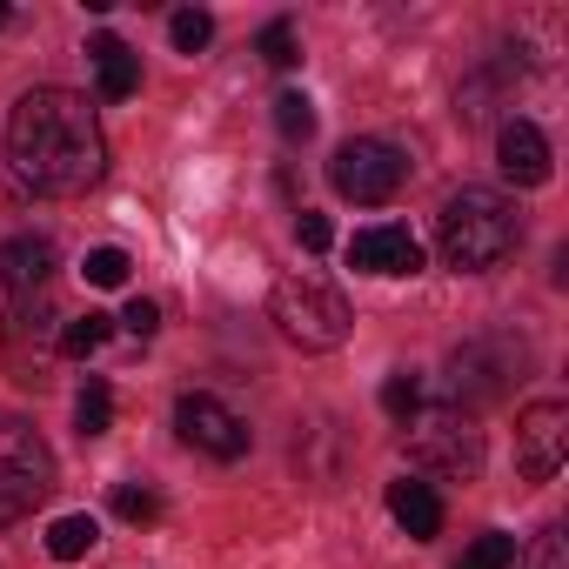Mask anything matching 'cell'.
Wrapping results in <instances>:
<instances>
[{
  "label": "cell",
  "instance_id": "1",
  "mask_svg": "<svg viewBox=\"0 0 569 569\" xmlns=\"http://www.w3.org/2000/svg\"><path fill=\"white\" fill-rule=\"evenodd\" d=\"M8 161L34 194H88L108 174V141L81 94L34 88L8 114Z\"/></svg>",
  "mask_w": 569,
  "mask_h": 569
},
{
  "label": "cell",
  "instance_id": "4",
  "mask_svg": "<svg viewBox=\"0 0 569 569\" xmlns=\"http://www.w3.org/2000/svg\"><path fill=\"white\" fill-rule=\"evenodd\" d=\"M54 496V449L41 442L34 422L0 416V529L34 516Z\"/></svg>",
  "mask_w": 569,
  "mask_h": 569
},
{
  "label": "cell",
  "instance_id": "18",
  "mask_svg": "<svg viewBox=\"0 0 569 569\" xmlns=\"http://www.w3.org/2000/svg\"><path fill=\"white\" fill-rule=\"evenodd\" d=\"M274 128H281V141H309L316 134V101L309 94H274Z\"/></svg>",
  "mask_w": 569,
  "mask_h": 569
},
{
  "label": "cell",
  "instance_id": "27",
  "mask_svg": "<svg viewBox=\"0 0 569 569\" xmlns=\"http://www.w3.org/2000/svg\"><path fill=\"white\" fill-rule=\"evenodd\" d=\"M121 329H128V336H134V342H148V336H154V329H161V309H154V302H148V296H134V302H128V309H121Z\"/></svg>",
  "mask_w": 569,
  "mask_h": 569
},
{
  "label": "cell",
  "instance_id": "6",
  "mask_svg": "<svg viewBox=\"0 0 569 569\" xmlns=\"http://www.w3.org/2000/svg\"><path fill=\"white\" fill-rule=\"evenodd\" d=\"M0 349H8V369L21 389H48V356L61 349V329H54V296L34 289V296H14L8 322H0Z\"/></svg>",
  "mask_w": 569,
  "mask_h": 569
},
{
  "label": "cell",
  "instance_id": "26",
  "mask_svg": "<svg viewBox=\"0 0 569 569\" xmlns=\"http://www.w3.org/2000/svg\"><path fill=\"white\" fill-rule=\"evenodd\" d=\"M296 241H302L309 254H322V248L336 241V221H329V214H316V208H302V214H296Z\"/></svg>",
  "mask_w": 569,
  "mask_h": 569
},
{
  "label": "cell",
  "instance_id": "15",
  "mask_svg": "<svg viewBox=\"0 0 569 569\" xmlns=\"http://www.w3.org/2000/svg\"><path fill=\"white\" fill-rule=\"evenodd\" d=\"M94 542H101V522H94V516H61V522L48 529V556H61V562H81Z\"/></svg>",
  "mask_w": 569,
  "mask_h": 569
},
{
  "label": "cell",
  "instance_id": "5",
  "mask_svg": "<svg viewBox=\"0 0 569 569\" xmlns=\"http://www.w3.org/2000/svg\"><path fill=\"white\" fill-rule=\"evenodd\" d=\"M402 436H409V456H416L422 469H436V476H476V469H482V429H476V416L456 409V402L416 409V416L402 422Z\"/></svg>",
  "mask_w": 569,
  "mask_h": 569
},
{
  "label": "cell",
  "instance_id": "11",
  "mask_svg": "<svg viewBox=\"0 0 569 569\" xmlns=\"http://www.w3.org/2000/svg\"><path fill=\"white\" fill-rule=\"evenodd\" d=\"M496 168L516 181V188H542L549 181V141L536 121H502L496 134Z\"/></svg>",
  "mask_w": 569,
  "mask_h": 569
},
{
  "label": "cell",
  "instance_id": "21",
  "mask_svg": "<svg viewBox=\"0 0 569 569\" xmlns=\"http://www.w3.org/2000/svg\"><path fill=\"white\" fill-rule=\"evenodd\" d=\"M114 516L121 522H161V496L148 482H114Z\"/></svg>",
  "mask_w": 569,
  "mask_h": 569
},
{
  "label": "cell",
  "instance_id": "20",
  "mask_svg": "<svg viewBox=\"0 0 569 569\" xmlns=\"http://www.w3.org/2000/svg\"><path fill=\"white\" fill-rule=\"evenodd\" d=\"M101 342H108V316H94V309H88L81 322H68V329H61V356H74V362H88Z\"/></svg>",
  "mask_w": 569,
  "mask_h": 569
},
{
  "label": "cell",
  "instance_id": "10",
  "mask_svg": "<svg viewBox=\"0 0 569 569\" xmlns=\"http://www.w3.org/2000/svg\"><path fill=\"white\" fill-rule=\"evenodd\" d=\"M349 261H356L362 274H416V268H422V241H416L402 221H376V228H362V234L349 241Z\"/></svg>",
  "mask_w": 569,
  "mask_h": 569
},
{
  "label": "cell",
  "instance_id": "19",
  "mask_svg": "<svg viewBox=\"0 0 569 569\" xmlns=\"http://www.w3.org/2000/svg\"><path fill=\"white\" fill-rule=\"evenodd\" d=\"M254 54H261L268 68H296V61H302L296 21H268V28H261V41H254Z\"/></svg>",
  "mask_w": 569,
  "mask_h": 569
},
{
  "label": "cell",
  "instance_id": "14",
  "mask_svg": "<svg viewBox=\"0 0 569 569\" xmlns=\"http://www.w3.org/2000/svg\"><path fill=\"white\" fill-rule=\"evenodd\" d=\"M88 61H94V74H101V94H108V101H128V94L141 88V54H134L121 34H94V41H88Z\"/></svg>",
  "mask_w": 569,
  "mask_h": 569
},
{
  "label": "cell",
  "instance_id": "9",
  "mask_svg": "<svg viewBox=\"0 0 569 569\" xmlns=\"http://www.w3.org/2000/svg\"><path fill=\"white\" fill-rule=\"evenodd\" d=\"M569 456V409L562 402H529L516 422V469L529 482H549Z\"/></svg>",
  "mask_w": 569,
  "mask_h": 569
},
{
  "label": "cell",
  "instance_id": "28",
  "mask_svg": "<svg viewBox=\"0 0 569 569\" xmlns=\"http://www.w3.org/2000/svg\"><path fill=\"white\" fill-rule=\"evenodd\" d=\"M0 28H8V8H0Z\"/></svg>",
  "mask_w": 569,
  "mask_h": 569
},
{
  "label": "cell",
  "instance_id": "16",
  "mask_svg": "<svg viewBox=\"0 0 569 569\" xmlns=\"http://www.w3.org/2000/svg\"><path fill=\"white\" fill-rule=\"evenodd\" d=\"M74 422H81V436H108V429H114V389H108L101 376H88V389H81V402H74Z\"/></svg>",
  "mask_w": 569,
  "mask_h": 569
},
{
  "label": "cell",
  "instance_id": "25",
  "mask_svg": "<svg viewBox=\"0 0 569 569\" xmlns=\"http://www.w3.org/2000/svg\"><path fill=\"white\" fill-rule=\"evenodd\" d=\"M522 569H569V542H562V529H556V522L536 536V549H529V562H522Z\"/></svg>",
  "mask_w": 569,
  "mask_h": 569
},
{
  "label": "cell",
  "instance_id": "23",
  "mask_svg": "<svg viewBox=\"0 0 569 569\" xmlns=\"http://www.w3.org/2000/svg\"><path fill=\"white\" fill-rule=\"evenodd\" d=\"M168 41H174V48H181V54H201V48H208V41H214V21H208V14H201V8H181V14H174V21H168Z\"/></svg>",
  "mask_w": 569,
  "mask_h": 569
},
{
  "label": "cell",
  "instance_id": "24",
  "mask_svg": "<svg viewBox=\"0 0 569 569\" xmlns=\"http://www.w3.org/2000/svg\"><path fill=\"white\" fill-rule=\"evenodd\" d=\"M382 409H389L396 422H409V416L422 409V382H416L409 369H402V376H389V382H382Z\"/></svg>",
  "mask_w": 569,
  "mask_h": 569
},
{
  "label": "cell",
  "instance_id": "13",
  "mask_svg": "<svg viewBox=\"0 0 569 569\" xmlns=\"http://www.w3.org/2000/svg\"><path fill=\"white\" fill-rule=\"evenodd\" d=\"M389 516L416 536V542H429V536H442V496H436V482H422V476H402V482H389Z\"/></svg>",
  "mask_w": 569,
  "mask_h": 569
},
{
  "label": "cell",
  "instance_id": "7",
  "mask_svg": "<svg viewBox=\"0 0 569 569\" xmlns=\"http://www.w3.org/2000/svg\"><path fill=\"white\" fill-rule=\"evenodd\" d=\"M402 181H409V154L389 148V141H369V134H362V141H342L336 161H329V188H336L342 201H362V208L389 201Z\"/></svg>",
  "mask_w": 569,
  "mask_h": 569
},
{
  "label": "cell",
  "instance_id": "3",
  "mask_svg": "<svg viewBox=\"0 0 569 569\" xmlns=\"http://www.w3.org/2000/svg\"><path fill=\"white\" fill-rule=\"evenodd\" d=\"M268 322L289 336L296 349H342L349 342V329H356V309H349V296L336 289V281H322V274H281L274 281V296H268Z\"/></svg>",
  "mask_w": 569,
  "mask_h": 569
},
{
  "label": "cell",
  "instance_id": "8",
  "mask_svg": "<svg viewBox=\"0 0 569 569\" xmlns=\"http://www.w3.org/2000/svg\"><path fill=\"white\" fill-rule=\"evenodd\" d=\"M174 429H181V442L188 449H201V456H214V462H241L248 456V422L221 402V396H181L174 402Z\"/></svg>",
  "mask_w": 569,
  "mask_h": 569
},
{
  "label": "cell",
  "instance_id": "22",
  "mask_svg": "<svg viewBox=\"0 0 569 569\" xmlns=\"http://www.w3.org/2000/svg\"><path fill=\"white\" fill-rule=\"evenodd\" d=\"M128 248H88V261H81V274L94 281V289H121V281H128Z\"/></svg>",
  "mask_w": 569,
  "mask_h": 569
},
{
  "label": "cell",
  "instance_id": "17",
  "mask_svg": "<svg viewBox=\"0 0 569 569\" xmlns=\"http://www.w3.org/2000/svg\"><path fill=\"white\" fill-rule=\"evenodd\" d=\"M456 569H516V536H502V529H482L469 549H462V562Z\"/></svg>",
  "mask_w": 569,
  "mask_h": 569
},
{
  "label": "cell",
  "instance_id": "2",
  "mask_svg": "<svg viewBox=\"0 0 569 569\" xmlns=\"http://www.w3.org/2000/svg\"><path fill=\"white\" fill-rule=\"evenodd\" d=\"M516 241H522V214L496 188H462L436 214V248L456 274H489L496 261L516 254Z\"/></svg>",
  "mask_w": 569,
  "mask_h": 569
},
{
  "label": "cell",
  "instance_id": "12",
  "mask_svg": "<svg viewBox=\"0 0 569 569\" xmlns=\"http://www.w3.org/2000/svg\"><path fill=\"white\" fill-rule=\"evenodd\" d=\"M48 274H54V241L48 234H14L0 248V289L34 296V289H48Z\"/></svg>",
  "mask_w": 569,
  "mask_h": 569
}]
</instances>
